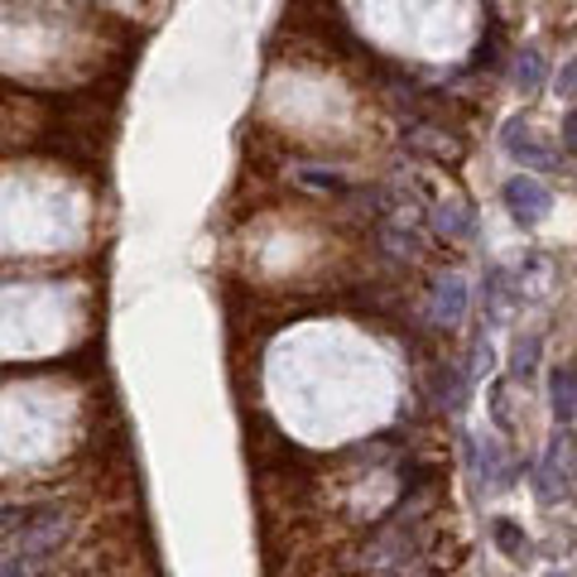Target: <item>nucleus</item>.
<instances>
[{"label":"nucleus","instance_id":"obj_7","mask_svg":"<svg viewBox=\"0 0 577 577\" xmlns=\"http://www.w3.org/2000/svg\"><path fill=\"white\" fill-rule=\"evenodd\" d=\"M540 351H544V342H540L534 333L515 337V347H510V375H515V380H530L534 371H540Z\"/></svg>","mask_w":577,"mask_h":577},{"label":"nucleus","instance_id":"obj_11","mask_svg":"<svg viewBox=\"0 0 577 577\" xmlns=\"http://www.w3.org/2000/svg\"><path fill=\"white\" fill-rule=\"evenodd\" d=\"M505 284H510V274H505V270H491V274H487V288H481V294H487L491 313H501V308H505V298H510V288H505Z\"/></svg>","mask_w":577,"mask_h":577},{"label":"nucleus","instance_id":"obj_4","mask_svg":"<svg viewBox=\"0 0 577 577\" xmlns=\"http://www.w3.org/2000/svg\"><path fill=\"white\" fill-rule=\"evenodd\" d=\"M501 144H505L510 160H520L524 168H544V164H554V154H548L544 144L534 140V130H530V126H520V121H505Z\"/></svg>","mask_w":577,"mask_h":577},{"label":"nucleus","instance_id":"obj_8","mask_svg":"<svg viewBox=\"0 0 577 577\" xmlns=\"http://www.w3.org/2000/svg\"><path fill=\"white\" fill-rule=\"evenodd\" d=\"M515 87L524 91V97H530V91H540L544 87V54L540 48H520V58H515Z\"/></svg>","mask_w":577,"mask_h":577},{"label":"nucleus","instance_id":"obj_6","mask_svg":"<svg viewBox=\"0 0 577 577\" xmlns=\"http://www.w3.org/2000/svg\"><path fill=\"white\" fill-rule=\"evenodd\" d=\"M433 400H438L443 410H462L467 404V371L438 366V371H433Z\"/></svg>","mask_w":577,"mask_h":577},{"label":"nucleus","instance_id":"obj_13","mask_svg":"<svg viewBox=\"0 0 577 577\" xmlns=\"http://www.w3.org/2000/svg\"><path fill=\"white\" fill-rule=\"evenodd\" d=\"M385 246H390L395 255H414V251H418L414 236H400V231H385Z\"/></svg>","mask_w":577,"mask_h":577},{"label":"nucleus","instance_id":"obj_16","mask_svg":"<svg viewBox=\"0 0 577 577\" xmlns=\"http://www.w3.org/2000/svg\"><path fill=\"white\" fill-rule=\"evenodd\" d=\"M544 577H568V573H544Z\"/></svg>","mask_w":577,"mask_h":577},{"label":"nucleus","instance_id":"obj_5","mask_svg":"<svg viewBox=\"0 0 577 577\" xmlns=\"http://www.w3.org/2000/svg\"><path fill=\"white\" fill-rule=\"evenodd\" d=\"M548 400H554V418H558V424H568V418L577 414V375H573V366H554Z\"/></svg>","mask_w":577,"mask_h":577},{"label":"nucleus","instance_id":"obj_2","mask_svg":"<svg viewBox=\"0 0 577 577\" xmlns=\"http://www.w3.org/2000/svg\"><path fill=\"white\" fill-rule=\"evenodd\" d=\"M505 207H510V217H515L520 227H534V221H544V213L554 207V193H548L540 178L515 174L505 183Z\"/></svg>","mask_w":577,"mask_h":577},{"label":"nucleus","instance_id":"obj_9","mask_svg":"<svg viewBox=\"0 0 577 577\" xmlns=\"http://www.w3.org/2000/svg\"><path fill=\"white\" fill-rule=\"evenodd\" d=\"M491 534H496V544H501L505 558H515V563L530 558V540H524V530H515V520H496Z\"/></svg>","mask_w":577,"mask_h":577},{"label":"nucleus","instance_id":"obj_15","mask_svg":"<svg viewBox=\"0 0 577 577\" xmlns=\"http://www.w3.org/2000/svg\"><path fill=\"white\" fill-rule=\"evenodd\" d=\"M573 87H577V58H573L568 68H563V77H558V97H568Z\"/></svg>","mask_w":577,"mask_h":577},{"label":"nucleus","instance_id":"obj_12","mask_svg":"<svg viewBox=\"0 0 577 577\" xmlns=\"http://www.w3.org/2000/svg\"><path fill=\"white\" fill-rule=\"evenodd\" d=\"M491 418H496V428L501 433H510L515 424H510V404H505V385H496L491 390Z\"/></svg>","mask_w":577,"mask_h":577},{"label":"nucleus","instance_id":"obj_3","mask_svg":"<svg viewBox=\"0 0 577 577\" xmlns=\"http://www.w3.org/2000/svg\"><path fill=\"white\" fill-rule=\"evenodd\" d=\"M467 298H471V288L462 274H438V284H433V294H428V323L457 327L467 318Z\"/></svg>","mask_w":577,"mask_h":577},{"label":"nucleus","instance_id":"obj_10","mask_svg":"<svg viewBox=\"0 0 577 577\" xmlns=\"http://www.w3.org/2000/svg\"><path fill=\"white\" fill-rule=\"evenodd\" d=\"M433 231L448 236V241H462V236H471V217L462 207H438V213H433Z\"/></svg>","mask_w":577,"mask_h":577},{"label":"nucleus","instance_id":"obj_1","mask_svg":"<svg viewBox=\"0 0 577 577\" xmlns=\"http://www.w3.org/2000/svg\"><path fill=\"white\" fill-rule=\"evenodd\" d=\"M568 477H573V438L568 433H554V443H548V453L540 462V487H534V496H540L544 505L563 501V496L573 491Z\"/></svg>","mask_w":577,"mask_h":577},{"label":"nucleus","instance_id":"obj_14","mask_svg":"<svg viewBox=\"0 0 577 577\" xmlns=\"http://www.w3.org/2000/svg\"><path fill=\"white\" fill-rule=\"evenodd\" d=\"M563 144H568V150L577 154V107H573L568 116H563Z\"/></svg>","mask_w":577,"mask_h":577}]
</instances>
